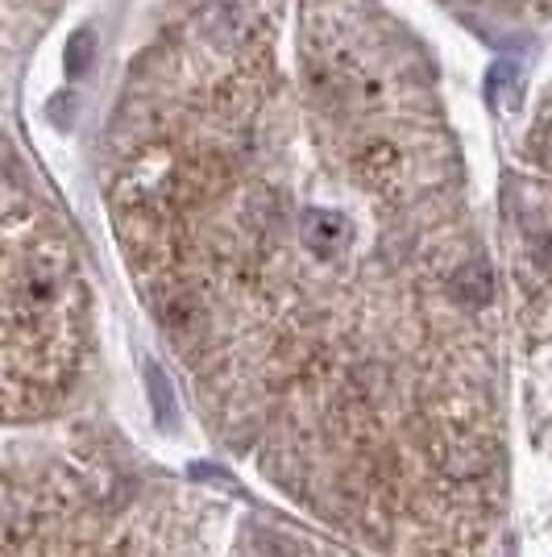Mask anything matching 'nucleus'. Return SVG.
Masks as SVG:
<instances>
[{
    "mask_svg": "<svg viewBox=\"0 0 552 557\" xmlns=\"http://www.w3.org/2000/svg\"><path fill=\"white\" fill-rule=\"evenodd\" d=\"M96 59V34L92 29H75L67 42V75H84Z\"/></svg>",
    "mask_w": 552,
    "mask_h": 557,
    "instance_id": "obj_1",
    "label": "nucleus"
}]
</instances>
